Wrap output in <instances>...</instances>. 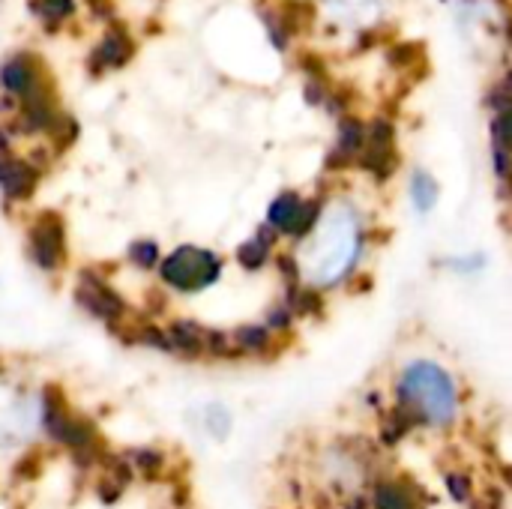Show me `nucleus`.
Here are the masks:
<instances>
[{
  "instance_id": "nucleus-1",
  "label": "nucleus",
  "mask_w": 512,
  "mask_h": 509,
  "mask_svg": "<svg viewBox=\"0 0 512 509\" xmlns=\"http://www.w3.org/2000/svg\"><path fill=\"white\" fill-rule=\"evenodd\" d=\"M411 429L450 432L459 420V384L435 360H414L396 378V405Z\"/></svg>"
},
{
  "instance_id": "nucleus-2",
  "label": "nucleus",
  "mask_w": 512,
  "mask_h": 509,
  "mask_svg": "<svg viewBox=\"0 0 512 509\" xmlns=\"http://www.w3.org/2000/svg\"><path fill=\"white\" fill-rule=\"evenodd\" d=\"M159 279L177 294H201L222 279L225 261L204 246H177L159 261Z\"/></svg>"
},
{
  "instance_id": "nucleus-3",
  "label": "nucleus",
  "mask_w": 512,
  "mask_h": 509,
  "mask_svg": "<svg viewBox=\"0 0 512 509\" xmlns=\"http://www.w3.org/2000/svg\"><path fill=\"white\" fill-rule=\"evenodd\" d=\"M42 426H45V432H48L51 441L69 447L72 453L99 444L96 426L87 417L72 414L69 402L63 399V393L57 387H48L45 396H42Z\"/></svg>"
},
{
  "instance_id": "nucleus-4",
  "label": "nucleus",
  "mask_w": 512,
  "mask_h": 509,
  "mask_svg": "<svg viewBox=\"0 0 512 509\" xmlns=\"http://www.w3.org/2000/svg\"><path fill=\"white\" fill-rule=\"evenodd\" d=\"M75 303L90 312L96 321L108 324V327H120L129 318V306L120 297V291L93 267L78 273V288H75Z\"/></svg>"
},
{
  "instance_id": "nucleus-5",
  "label": "nucleus",
  "mask_w": 512,
  "mask_h": 509,
  "mask_svg": "<svg viewBox=\"0 0 512 509\" xmlns=\"http://www.w3.org/2000/svg\"><path fill=\"white\" fill-rule=\"evenodd\" d=\"M27 255L42 273H54L66 264L69 243H66V225L60 213L45 210L33 219L27 231Z\"/></svg>"
},
{
  "instance_id": "nucleus-6",
  "label": "nucleus",
  "mask_w": 512,
  "mask_h": 509,
  "mask_svg": "<svg viewBox=\"0 0 512 509\" xmlns=\"http://www.w3.org/2000/svg\"><path fill=\"white\" fill-rule=\"evenodd\" d=\"M369 509H426V492L408 477H375L366 495Z\"/></svg>"
},
{
  "instance_id": "nucleus-7",
  "label": "nucleus",
  "mask_w": 512,
  "mask_h": 509,
  "mask_svg": "<svg viewBox=\"0 0 512 509\" xmlns=\"http://www.w3.org/2000/svg\"><path fill=\"white\" fill-rule=\"evenodd\" d=\"M492 105V165L498 180L507 186L510 177V102H507V87L501 84L495 96L489 99Z\"/></svg>"
},
{
  "instance_id": "nucleus-8",
  "label": "nucleus",
  "mask_w": 512,
  "mask_h": 509,
  "mask_svg": "<svg viewBox=\"0 0 512 509\" xmlns=\"http://www.w3.org/2000/svg\"><path fill=\"white\" fill-rule=\"evenodd\" d=\"M39 183V168L12 153H0V189L9 201H27Z\"/></svg>"
},
{
  "instance_id": "nucleus-9",
  "label": "nucleus",
  "mask_w": 512,
  "mask_h": 509,
  "mask_svg": "<svg viewBox=\"0 0 512 509\" xmlns=\"http://www.w3.org/2000/svg\"><path fill=\"white\" fill-rule=\"evenodd\" d=\"M132 54V42L123 30H111L105 33V39L96 45V51L90 54V69L93 72H105V69H117L129 60Z\"/></svg>"
},
{
  "instance_id": "nucleus-10",
  "label": "nucleus",
  "mask_w": 512,
  "mask_h": 509,
  "mask_svg": "<svg viewBox=\"0 0 512 509\" xmlns=\"http://www.w3.org/2000/svg\"><path fill=\"white\" fill-rule=\"evenodd\" d=\"M168 336V354L177 357H201L204 354V327L195 321H174L171 327H165Z\"/></svg>"
},
{
  "instance_id": "nucleus-11",
  "label": "nucleus",
  "mask_w": 512,
  "mask_h": 509,
  "mask_svg": "<svg viewBox=\"0 0 512 509\" xmlns=\"http://www.w3.org/2000/svg\"><path fill=\"white\" fill-rule=\"evenodd\" d=\"M42 81H39V75H36V66H33V60H27V57H12V60H6L3 63V69H0V87L6 90V93H12V96H27L33 87H39Z\"/></svg>"
},
{
  "instance_id": "nucleus-12",
  "label": "nucleus",
  "mask_w": 512,
  "mask_h": 509,
  "mask_svg": "<svg viewBox=\"0 0 512 509\" xmlns=\"http://www.w3.org/2000/svg\"><path fill=\"white\" fill-rule=\"evenodd\" d=\"M363 144H366V123L357 120V117H345L342 126H339V144H336V150H333V156H330L327 165H330V168L348 165L351 159L360 156Z\"/></svg>"
},
{
  "instance_id": "nucleus-13",
  "label": "nucleus",
  "mask_w": 512,
  "mask_h": 509,
  "mask_svg": "<svg viewBox=\"0 0 512 509\" xmlns=\"http://www.w3.org/2000/svg\"><path fill=\"white\" fill-rule=\"evenodd\" d=\"M237 357H261L273 348V333L267 327L249 324V327H237L234 333H228Z\"/></svg>"
},
{
  "instance_id": "nucleus-14",
  "label": "nucleus",
  "mask_w": 512,
  "mask_h": 509,
  "mask_svg": "<svg viewBox=\"0 0 512 509\" xmlns=\"http://www.w3.org/2000/svg\"><path fill=\"white\" fill-rule=\"evenodd\" d=\"M285 306L291 309L294 318H318L324 312V294L315 291L312 285H288V300Z\"/></svg>"
},
{
  "instance_id": "nucleus-15",
  "label": "nucleus",
  "mask_w": 512,
  "mask_h": 509,
  "mask_svg": "<svg viewBox=\"0 0 512 509\" xmlns=\"http://www.w3.org/2000/svg\"><path fill=\"white\" fill-rule=\"evenodd\" d=\"M438 195H441L438 180L429 171L420 168V171L411 174V204H414L417 213H432L435 204H438Z\"/></svg>"
},
{
  "instance_id": "nucleus-16",
  "label": "nucleus",
  "mask_w": 512,
  "mask_h": 509,
  "mask_svg": "<svg viewBox=\"0 0 512 509\" xmlns=\"http://www.w3.org/2000/svg\"><path fill=\"white\" fill-rule=\"evenodd\" d=\"M321 219H324V204H321V201H303L300 210H297V216H294L291 225L285 228V237H291V240H306L312 231H318Z\"/></svg>"
},
{
  "instance_id": "nucleus-17",
  "label": "nucleus",
  "mask_w": 512,
  "mask_h": 509,
  "mask_svg": "<svg viewBox=\"0 0 512 509\" xmlns=\"http://www.w3.org/2000/svg\"><path fill=\"white\" fill-rule=\"evenodd\" d=\"M300 204H303V198L297 192H282L279 198H273V204L267 207V228H273L276 234H285V228L297 216Z\"/></svg>"
},
{
  "instance_id": "nucleus-18",
  "label": "nucleus",
  "mask_w": 512,
  "mask_h": 509,
  "mask_svg": "<svg viewBox=\"0 0 512 509\" xmlns=\"http://www.w3.org/2000/svg\"><path fill=\"white\" fill-rule=\"evenodd\" d=\"M270 258H273V246H267L261 237H252V240H246V243L237 246V264L243 270H249V273L264 270L270 264Z\"/></svg>"
},
{
  "instance_id": "nucleus-19",
  "label": "nucleus",
  "mask_w": 512,
  "mask_h": 509,
  "mask_svg": "<svg viewBox=\"0 0 512 509\" xmlns=\"http://www.w3.org/2000/svg\"><path fill=\"white\" fill-rule=\"evenodd\" d=\"M126 462L132 465V471H138V474H144L147 480H153V477H159V474L165 471V465H168V456H165L162 450L141 447V450H132V453L126 456Z\"/></svg>"
},
{
  "instance_id": "nucleus-20",
  "label": "nucleus",
  "mask_w": 512,
  "mask_h": 509,
  "mask_svg": "<svg viewBox=\"0 0 512 509\" xmlns=\"http://www.w3.org/2000/svg\"><path fill=\"white\" fill-rule=\"evenodd\" d=\"M126 258H129L138 270H153V267H159V261H162L159 243H156V240H135V243H129Z\"/></svg>"
},
{
  "instance_id": "nucleus-21",
  "label": "nucleus",
  "mask_w": 512,
  "mask_h": 509,
  "mask_svg": "<svg viewBox=\"0 0 512 509\" xmlns=\"http://www.w3.org/2000/svg\"><path fill=\"white\" fill-rule=\"evenodd\" d=\"M444 486H447V492H450V498L456 501V504H471L477 495H474V477L471 474H465V471H447L444 474Z\"/></svg>"
},
{
  "instance_id": "nucleus-22",
  "label": "nucleus",
  "mask_w": 512,
  "mask_h": 509,
  "mask_svg": "<svg viewBox=\"0 0 512 509\" xmlns=\"http://www.w3.org/2000/svg\"><path fill=\"white\" fill-rule=\"evenodd\" d=\"M414 429H411V423L393 408L384 420H381V441L387 444V447H396V444H402L408 435H411Z\"/></svg>"
},
{
  "instance_id": "nucleus-23",
  "label": "nucleus",
  "mask_w": 512,
  "mask_h": 509,
  "mask_svg": "<svg viewBox=\"0 0 512 509\" xmlns=\"http://www.w3.org/2000/svg\"><path fill=\"white\" fill-rule=\"evenodd\" d=\"M204 354H210L216 360H237V351H234L228 333L210 330V327H204Z\"/></svg>"
},
{
  "instance_id": "nucleus-24",
  "label": "nucleus",
  "mask_w": 512,
  "mask_h": 509,
  "mask_svg": "<svg viewBox=\"0 0 512 509\" xmlns=\"http://www.w3.org/2000/svg\"><path fill=\"white\" fill-rule=\"evenodd\" d=\"M33 6H36V12H39L45 21H63V18L72 15V9H75L72 0H36Z\"/></svg>"
},
{
  "instance_id": "nucleus-25",
  "label": "nucleus",
  "mask_w": 512,
  "mask_h": 509,
  "mask_svg": "<svg viewBox=\"0 0 512 509\" xmlns=\"http://www.w3.org/2000/svg\"><path fill=\"white\" fill-rule=\"evenodd\" d=\"M273 264H276L279 276L285 279V285H297V282H300V261H297V255L282 252V255L273 258Z\"/></svg>"
},
{
  "instance_id": "nucleus-26",
  "label": "nucleus",
  "mask_w": 512,
  "mask_h": 509,
  "mask_svg": "<svg viewBox=\"0 0 512 509\" xmlns=\"http://www.w3.org/2000/svg\"><path fill=\"white\" fill-rule=\"evenodd\" d=\"M294 315H291V309L288 306H276V309H270L267 312V330L276 336V333H291V327H294Z\"/></svg>"
},
{
  "instance_id": "nucleus-27",
  "label": "nucleus",
  "mask_w": 512,
  "mask_h": 509,
  "mask_svg": "<svg viewBox=\"0 0 512 509\" xmlns=\"http://www.w3.org/2000/svg\"><path fill=\"white\" fill-rule=\"evenodd\" d=\"M207 429H210L216 438H225V435H228V429H231L228 414H225L222 408H210V411H207Z\"/></svg>"
},
{
  "instance_id": "nucleus-28",
  "label": "nucleus",
  "mask_w": 512,
  "mask_h": 509,
  "mask_svg": "<svg viewBox=\"0 0 512 509\" xmlns=\"http://www.w3.org/2000/svg\"><path fill=\"white\" fill-rule=\"evenodd\" d=\"M15 474L21 477V474H27V480H33L36 474H39V453H27V456H21V462L15 465Z\"/></svg>"
},
{
  "instance_id": "nucleus-29",
  "label": "nucleus",
  "mask_w": 512,
  "mask_h": 509,
  "mask_svg": "<svg viewBox=\"0 0 512 509\" xmlns=\"http://www.w3.org/2000/svg\"><path fill=\"white\" fill-rule=\"evenodd\" d=\"M120 495H123V489H120L117 483H111L108 477L99 483V501H102V504H117V501H120Z\"/></svg>"
},
{
  "instance_id": "nucleus-30",
  "label": "nucleus",
  "mask_w": 512,
  "mask_h": 509,
  "mask_svg": "<svg viewBox=\"0 0 512 509\" xmlns=\"http://www.w3.org/2000/svg\"><path fill=\"white\" fill-rule=\"evenodd\" d=\"M456 270H480L483 267V255H474V258H456V261H450Z\"/></svg>"
},
{
  "instance_id": "nucleus-31",
  "label": "nucleus",
  "mask_w": 512,
  "mask_h": 509,
  "mask_svg": "<svg viewBox=\"0 0 512 509\" xmlns=\"http://www.w3.org/2000/svg\"><path fill=\"white\" fill-rule=\"evenodd\" d=\"M486 504H489V495H486V498H474V501H471L468 507L477 509V507H486ZM492 509H504V498H501V495H498L495 489H492Z\"/></svg>"
},
{
  "instance_id": "nucleus-32",
  "label": "nucleus",
  "mask_w": 512,
  "mask_h": 509,
  "mask_svg": "<svg viewBox=\"0 0 512 509\" xmlns=\"http://www.w3.org/2000/svg\"><path fill=\"white\" fill-rule=\"evenodd\" d=\"M345 509H369V501H366V495H354L345 501Z\"/></svg>"
}]
</instances>
